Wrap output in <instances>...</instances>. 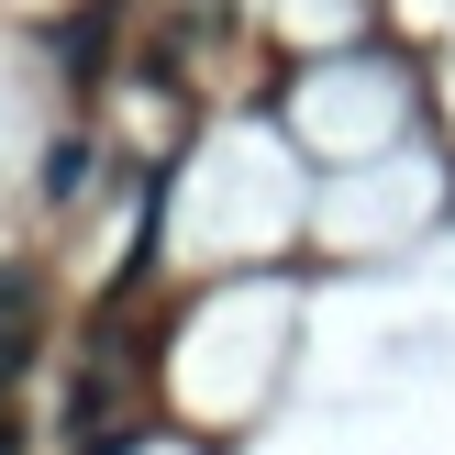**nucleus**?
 <instances>
[{"label": "nucleus", "instance_id": "1", "mask_svg": "<svg viewBox=\"0 0 455 455\" xmlns=\"http://www.w3.org/2000/svg\"><path fill=\"white\" fill-rule=\"evenodd\" d=\"M22 355H34V289H22V278H0V400H12Z\"/></svg>", "mask_w": 455, "mask_h": 455}]
</instances>
